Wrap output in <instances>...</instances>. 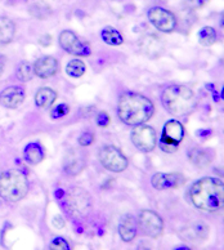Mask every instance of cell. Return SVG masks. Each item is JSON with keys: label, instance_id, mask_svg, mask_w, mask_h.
<instances>
[{"label": "cell", "instance_id": "4dcf8cb0", "mask_svg": "<svg viewBox=\"0 0 224 250\" xmlns=\"http://www.w3.org/2000/svg\"><path fill=\"white\" fill-rule=\"evenodd\" d=\"M97 123H98L100 126H108L111 123L108 114H107V112H101V114L98 115V118H97Z\"/></svg>", "mask_w": 224, "mask_h": 250}, {"label": "cell", "instance_id": "5b68a950", "mask_svg": "<svg viewBox=\"0 0 224 250\" xmlns=\"http://www.w3.org/2000/svg\"><path fill=\"white\" fill-rule=\"evenodd\" d=\"M92 197L84 188L75 187L66 195V207L68 213L76 218H84L92 210Z\"/></svg>", "mask_w": 224, "mask_h": 250}, {"label": "cell", "instance_id": "30bf717a", "mask_svg": "<svg viewBox=\"0 0 224 250\" xmlns=\"http://www.w3.org/2000/svg\"><path fill=\"white\" fill-rule=\"evenodd\" d=\"M132 141L137 148L143 152H149L157 145L156 130L149 125H137L132 132Z\"/></svg>", "mask_w": 224, "mask_h": 250}, {"label": "cell", "instance_id": "5bb4252c", "mask_svg": "<svg viewBox=\"0 0 224 250\" xmlns=\"http://www.w3.org/2000/svg\"><path fill=\"white\" fill-rule=\"evenodd\" d=\"M179 235H181L182 240L188 241V243H203V241H205L207 239V236H209V227L203 225V223H193V225L183 227L181 229Z\"/></svg>", "mask_w": 224, "mask_h": 250}, {"label": "cell", "instance_id": "ba28073f", "mask_svg": "<svg viewBox=\"0 0 224 250\" xmlns=\"http://www.w3.org/2000/svg\"><path fill=\"white\" fill-rule=\"evenodd\" d=\"M148 21L156 27V30L163 32H173L177 29L178 21L175 17L174 13L167 11L165 8L161 7H153L148 11Z\"/></svg>", "mask_w": 224, "mask_h": 250}, {"label": "cell", "instance_id": "4fadbf2b", "mask_svg": "<svg viewBox=\"0 0 224 250\" xmlns=\"http://www.w3.org/2000/svg\"><path fill=\"white\" fill-rule=\"evenodd\" d=\"M85 168V156L80 150L71 148L63 159L64 172L70 175H78Z\"/></svg>", "mask_w": 224, "mask_h": 250}, {"label": "cell", "instance_id": "277c9868", "mask_svg": "<svg viewBox=\"0 0 224 250\" xmlns=\"http://www.w3.org/2000/svg\"><path fill=\"white\" fill-rule=\"evenodd\" d=\"M29 192V182L18 170H8L0 175V196L9 203H18Z\"/></svg>", "mask_w": 224, "mask_h": 250}, {"label": "cell", "instance_id": "7402d4cb", "mask_svg": "<svg viewBox=\"0 0 224 250\" xmlns=\"http://www.w3.org/2000/svg\"><path fill=\"white\" fill-rule=\"evenodd\" d=\"M102 39L104 40V43L108 44V45H112V47H118L124 43V38L120 34L119 30H116L115 27H104L103 31H102Z\"/></svg>", "mask_w": 224, "mask_h": 250}, {"label": "cell", "instance_id": "cb8c5ba5", "mask_svg": "<svg viewBox=\"0 0 224 250\" xmlns=\"http://www.w3.org/2000/svg\"><path fill=\"white\" fill-rule=\"evenodd\" d=\"M199 42L204 47H210L218 42V34L217 31L210 27V26H205L199 31Z\"/></svg>", "mask_w": 224, "mask_h": 250}, {"label": "cell", "instance_id": "d6986e66", "mask_svg": "<svg viewBox=\"0 0 224 250\" xmlns=\"http://www.w3.org/2000/svg\"><path fill=\"white\" fill-rule=\"evenodd\" d=\"M119 232H120L122 241L125 243H130L134 239L137 235V226H135V221L132 215H125L124 218L121 219Z\"/></svg>", "mask_w": 224, "mask_h": 250}, {"label": "cell", "instance_id": "7c38bea8", "mask_svg": "<svg viewBox=\"0 0 224 250\" xmlns=\"http://www.w3.org/2000/svg\"><path fill=\"white\" fill-rule=\"evenodd\" d=\"M151 182L156 189H173L185 185L187 178L182 173H156Z\"/></svg>", "mask_w": 224, "mask_h": 250}, {"label": "cell", "instance_id": "2e32d148", "mask_svg": "<svg viewBox=\"0 0 224 250\" xmlns=\"http://www.w3.org/2000/svg\"><path fill=\"white\" fill-rule=\"evenodd\" d=\"M34 74L40 79H48L58 72V62L53 57H41L36 60L34 66Z\"/></svg>", "mask_w": 224, "mask_h": 250}, {"label": "cell", "instance_id": "83f0119b", "mask_svg": "<svg viewBox=\"0 0 224 250\" xmlns=\"http://www.w3.org/2000/svg\"><path fill=\"white\" fill-rule=\"evenodd\" d=\"M49 249H52V250H68V249H70V245H68V243L66 241V240L58 237V239H56L53 243L50 244Z\"/></svg>", "mask_w": 224, "mask_h": 250}, {"label": "cell", "instance_id": "3957f363", "mask_svg": "<svg viewBox=\"0 0 224 250\" xmlns=\"http://www.w3.org/2000/svg\"><path fill=\"white\" fill-rule=\"evenodd\" d=\"M163 104L169 114L184 116L197 104V97L192 89L184 85H170L163 93Z\"/></svg>", "mask_w": 224, "mask_h": 250}, {"label": "cell", "instance_id": "d6a6232c", "mask_svg": "<svg viewBox=\"0 0 224 250\" xmlns=\"http://www.w3.org/2000/svg\"><path fill=\"white\" fill-rule=\"evenodd\" d=\"M53 226L56 227V229H63L64 226H66V222L63 221V218H62V217L57 215V217H54L53 218Z\"/></svg>", "mask_w": 224, "mask_h": 250}, {"label": "cell", "instance_id": "9c48e42d", "mask_svg": "<svg viewBox=\"0 0 224 250\" xmlns=\"http://www.w3.org/2000/svg\"><path fill=\"white\" fill-rule=\"evenodd\" d=\"M138 227L148 237L157 239L163 235L164 222L157 213L152 210H143L138 215Z\"/></svg>", "mask_w": 224, "mask_h": 250}, {"label": "cell", "instance_id": "9a60e30c", "mask_svg": "<svg viewBox=\"0 0 224 250\" xmlns=\"http://www.w3.org/2000/svg\"><path fill=\"white\" fill-rule=\"evenodd\" d=\"M25 101V90L21 86H9L0 93V104L7 108H17Z\"/></svg>", "mask_w": 224, "mask_h": 250}, {"label": "cell", "instance_id": "ac0fdd59", "mask_svg": "<svg viewBox=\"0 0 224 250\" xmlns=\"http://www.w3.org/2000/svg\"><path fill=\"white\" fill-rule=\"evenodd\" d=\"M141 50L149 57H159L164 50V43L159 36L146 35L141 39Z\"/></svg>", "mask_w": 224, "mask_h": 250}, {"label": "cell", "instance_id": "836d02e7", "mask_svg": "<svg viewBox=\"0 0 224 250\" xmlns=\"http://www.w3.org/2000/svg\"><path fill=\"white\" fill-rule=\"evenodd\" d=\"M53 39H52V36L50 35H44L43 38H40L39 43L40 45H43V47H49L50 44H52Z\"/></svg>", "mask_w": 224, "mask_h": 250}, {"label": "cell", "instance_id": "e575fe53", "mask_svg": "<svg viewBox=\"0 0 224 250\" xmlns=\"http://www.w3.org/2000/svg\"><path fill=\"white\" fill-rule=\"evenodd\" d=\"M3 71H4V63L1 62V60H0V75L3 74Z\"/></svg>", "mask_w": 224, "mask_h": 250}, {"label": "cell", "instance_id": "7a4b0ae2", "mask_svg": "<svg viewBox=\"0 0 224 250\" xmlns=\"http://www.w3.org/2000/svg\"><path fill=\"white\" fill-rule=\"evenodd\" d=\"M119 118L128 125L144 124L155 114V106L152 101L139 93H124L119 100Z\"/></svg>", "mask_w": 224, "mask_h": 250}, {"label": "cell", "instance_id": "f546056e", "mask_svg": "<svg viewBox=\"0 0 224 250\" xmlns=\"http://www.w3.org/2000/svg\"><path fill=\"white\" fill-rule=\"evenodd\" d=\"M67 112H68L67 106H66V104H60V106H58V107L52 112V118L58 119L61 118V116H64Z\"/></svg>", "mask_w": 224, "mask_h": 250}, {"label": "cell", "instance_id": "52a82bcc", "mask_svg": "<svg viewBox=\"0 0 224 250\" xmlns=\"http://www.w3.org/2000/svg\"><path fill=\"white\" fill-rule=\"evenodd\" d=\"M100 161L107 170L121 173L128 168V160L119 148L115 146H104L100 151Z\"/></svg>", "mask_w": 224, "mask_h": 250}, {"label": "cell", "instance_id": "d4e9b609", "mask_svg": "<svg viewBox=\"0 0 224 250\" xmlns=\"http://www.w3.org/2000/svg\"><path fill=\"white\" fill-rule=\"evenodd\" d=\"M86 71L85 63L81 60H72L68 62L67 67H66V72L68 76L71 78H81Z\"/></svg>", "mask_w": 224, "mask_h": 250}, {"label": "cell", "instance_id": "6da1fadb", "mask_svg": "<svg viewBox=\"0 0 224 250\" xmlns=\"http://www.w3.org/2000/svg\"><path fill=\"white\" fill-rule=\"evenodd\" d=\"M189 199L197 209L215 213L223 209L224 185L221 179L206 177L195 182L189 189Z\"/></svg>", "mask_w": 224, "mask_h": 250}, {"label": "cell", "instance_id": "484cf974", "mask_svg": "<svg viewBox=\"0 0 224 250\" xmlns=\"http://www.w3.org/2000/svg\"><path fill=\"white\" fill-rule=\"evenodd\" d=\"M30 13L38 20H45L52 15V8L45 3H36L30 8Z\"/></svg>", "mask_w": 224, "mask_h": 250}, {"label": "cell", "instance_id": "f1b7e54d", "mask_svg": "<svg viewBox=\"0 0 224 250\" xmlns=\"http://www.w3.org/2000/svg\"><path fill=\"white\" fill-rule=\"evenodd\" d=\"M94 142V134L92 133H84L80 138H79V143L81 146H90Z\"/></svg>", "mask_w": 224, "mask_h": 250}, {"label": "cell", "instance_id": "8992f818", "mask_svg": "<svg viewBox=\"0 0 224 250\" xmlns=\"http://www.w3.org/2000/svg\"><path fill=\"white\" fill-rule=\"evenodd\" d=\"M184 138V128L177 120H170L167 122L163 130V137H161V148L165 152L173 154L178 150L179 143Z\"/></svg>", "mask_w": 224, "mask_h": 250}, {"label": "cell", "instance_id": "603a6c76", "mask_svg": "<svg viewBox=\"0 0 224 250\" xmlns=\"http://www.w3.org/2000/svg\"><path fill=\"white\" fill-rule=\"evenodd\" d=\"M25 157L26 160L29 161L30 164L38 165L40 164L44 159V151L39 145H30L25 150Z\"/></svg>", "mask_w": 224, "mask_h": 250}, {"label": "cell", "instance_id": "e0dca14e", "mask_svg": "<svg viewBox=\"0 0 224 250\" xmlns=\"http://www.w3.org/2000/svg\"><path fill=\"white\" fill-rule=\"evenodd\" d=\"M188 159L189 163L195 165L196 168H207L214 160V151L210 150V148L196 147V148H192L189 151Z\"/></svg>", "mask_w": 224, "mask_h": 250}, {"label": "cell", "instance_id": "44dd1931", "mask_svg": "<svg viewBox=\"0 0 224 250\" xmlns=\"http://www.w3.org/2000/svg\"><path fill=\"white\" fill-rule=\"evenodd\" d=\"M57 100V93L50 88H41L38 90L35 96V104L40 108H48L56 102Z\"/></svg>", "mask_w": 224, "mask_h": 250}, {"label": "cell", "instance_id": "1f68e13d", "mask_svg": "<svg viewBox=\"0 0 224 250\" xmlns=\"http://www.w3.org/2000/svg\"><path fill=\"white\" fill-rule=\"evenodd\" d=\"M187 3L192 9H199V8H203L205 4L209 3V0H187Z\"/></svg>", "mask_w": 224, "mask_h": 250}, {"label": "cell", "instance_id": "4316f807", "mask_svg": "<svg viewBox=\"0 0 224 250\" xmlns=\"http://www.w3.org/2000/svg\"><path fill=\"white\" fill-rule=\"evenodd\" d=\"M34 75V68L29 62H22L17 70V76L21 82H30Z\"/></svg>", "mask_w": 224, "mask_h": 250}, {"label": "cell", "instance_id": "8fae6325", "mask_svg": "<svg viewBox=\"0 0 224 250\" xmlns=\"http://www.w3.org/2000/svg\"><path fill=\"white\" fill-rule=\"evenodd\" d=\"M60 44L67 53L74 54V56H80V57H88L92 53L90 45L85 42H82L70 30L62 31L60 35Z\"/></svg>", "mask_w": 224, "mask_h": 250}, {"label": "cell", "instance_id": "d590c367", "mask_svg": "<svg viewBox=\"0 0 224 250\" xmlns=\"http://www.w3.org/2000/svg\"><path fill=\"white\" fill-rule=\"evenodd\" d=\"M114 1H119V0H114Z\"/></svg>", "mask_w": 224, "mask_h": 250}, {"label": "cell", "instance_id": "ffe728a7", "mask_svg": "<svg viewBox=\"0 0 224 250\" xmlns=\"http://www.w3.org/2000/svg\"><path fill=\"white\" fill-rule=\"evenodd\" d=\"M16 34V25L11 18L0 17V45H7L13 40Z\"/></svg>", "mask_w": 224, "mask_h": 250}]
</instances>
